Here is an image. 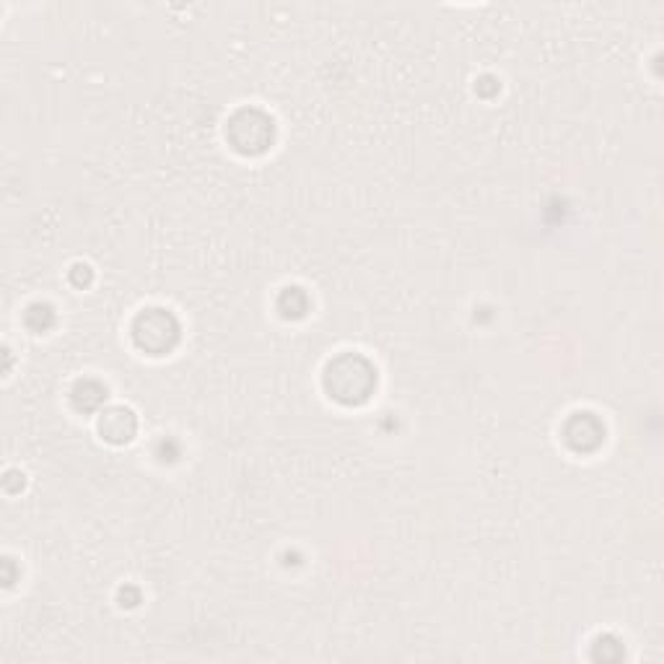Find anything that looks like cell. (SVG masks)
Masks as SVG:
<instances>
[{"instance_id":"cell-1","label":"cell","mask_w":664,"mask_h":664,"mask_svg":"<svg viewBox=\"0 0 664 664\" xmlns=\"http://www.w3.org/2000/svg\"><path fill=\"white\" fill-rule=\"evenodd\" d=\"M327 389L340 402H361L377 385V371L361 356H340L327 366Z\"/></svg>"},{"instance_id":"cell-2","label":"cell","mask_w":664,"mask_h":664,"mask_svg":"<svg viewBox=\"0 0 664 664\" xmlns=\"http://www.w3.org/2000/svg\"><path fill=\"white\" fill-rule=\"evenodd\" d=\"M234 149L244 154H263L273 143V120L257 110H244L228 125Z\"/></svg>"},{"instance_id":"cell-3","label":"cell","mask_w":664,"mask_h":664,"mask_svg":"<svg viewBox=\"0 0 664 664\" xmlns=\"http://www.w3.org/2000/svg\"><path fill=\"white\" fill-rule=\"evenodd\" d=\"M180 327L174 323V317L164 309H149L139 317V323L133 327L135 340L143 350L151 354H166L177 340Z\"/></svg>"},{"instance_id":"cell-4","label":"cell","mask_w":664,"mask_h":664,"mask_svg":"<svg viewBox=\"0 0 664 664\" xmlns=\"http://www.w3.org/2000/svg\"><path fill=\"white\" fill-rule=\"evenodd\" d=\"M102 433L110 441H127V439H133V433H135V418H133V413H130V410H122V408L110 410V413H106L102 418Z\"/></svg>"}]
</instances>
